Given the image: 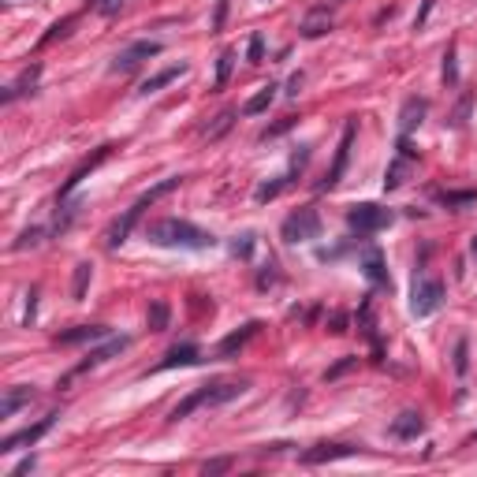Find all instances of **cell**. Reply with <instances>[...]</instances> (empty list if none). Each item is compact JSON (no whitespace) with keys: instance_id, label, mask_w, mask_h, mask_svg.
Segmentation results:
<instances>
[{"instance_id":"21","label":"cell","mask_w":477,"mask_h":477,"mask_svg":"<svg viewBox=\"0 0 477 477\" xmlns=\"http://www.w3.org/2000/svg\"><path fill=\"white\" fill-rule=\"evenodd\" d=\"M328 30H332V12H328V8H313V12L302 19L298 34H302V37H310V42H313V37H324Z\"/></svg>"},{"instance_id":"24","label":"cell","mask_w":477,"mask_h":477,"mask_svg":"<svg viewBox=\"0 0 477 477\" xmlns=\"http://www.w3.org/2000/svg\"><path fill=\"white\" fill-rule=\"evenodd\" d=\"M89 280H94V265H89V261L75 265V276H71V298H75V302H83V298H86Z\"/></svg>"},{"instance_id":"15","label":"cell","mask_w":477,"mask_h":477,"mask_svg":"<svg viewBox=\"0 0 477 477\" xmlns=\"http://www.w3.org/2000/svg\"><path fill=\"white\" fill-rule=\"evenodd\" d=\"M108 153H112V146H101V149H97V153H94V157H89V161H83V164H78V168H75V172H71V175H67V179H64V187H60V202H64V198H67V194H71V191H75V187H78V183H83V179H86L89 172H94V168H97V164H101V161H108Z\"/></svg>"},{"instance_id":"36","label":"cell","mask_w":477,"mask_h":477,"mask_svg":"<svg viewBox=\"0 0 477 477\" xmlns=\"http://www.w3.org/2000/svg\"><path fill=\"white\" fill-rule=\"evenodd\" d=\"M227 250H232V257H250V250H254V235H250V232H246V235H235Z\"/></svg>"},{"instance_id":"49","label":"cell","mask_w":477,"mask_h":477,"mask_svg":"<svg viewBox=\"0 0 477 477\" xmlns=\"http://www.w3.org/2000/svg\"><path fill=\"white\" fill-rule=\"evenodd\" d=\"M30 470H34V455H30V459H23V462H19V466H15V470L8 474V477H23V474H30Z\"/></svg>"},{"instance_id":"45","label":"cell","mask_w":477,"mask_h":477,"mask_svg":"<svg viewBox=\"0 0 477 477\" xmlns=\"http://www.w3.org/2000/svg\"><path fill=\"white\" fill-rule=\"evenodd\" d=\"M328 332H332V336H343V332H347V313H332V317H328Z\"/></svg>"},{"instance_id":"23","label":"cell","mask_w":477,"mask_h":477,"mask_svg":"<svg viewBox=\"0 0 477 477\" xmlns=\"http://www.w3.org/2000/svg\"><path fill=\"white\" fill-rule=\"evenodd\" d=\"M276 89H280V86H276V83H268V86H261V89H257V94L250 97V101L243 105V116H261V112H268V105L276 101Z\"/></svg>"},{"instance_id":"6","label":"cell","mask_w":477,"mask_h":477,"mask_svg":"<svg viewBox=\"0 0 477 477\" xmlns=\"http://www.w3.org/2000/svg\"><path fill=\"white\" fill-rule=\"evenodd\" d=\"M354 131H358V119H347V123H343V138H340V149H336V161H332V168H328V172H324V179H321V183H317V191H332V187L343 179V172H347V161H351Z\"/></svg>"},{"instance_id":"44","label":"cell","mask_w":477,"mask_h":477,"mask_svg":"<svg viewBox=\"0 0 477 477\" xmlns=\"http://www.w3.org/2000/svg\"><path fill=\"white\" fill-rule=\"evenodd\" d=\"M306 161H310V146H298L295 153H291V168H295V172H302Z\"/></svg>"},{"instance_id":"14","label":"cell","mask_w":477,"mask_h":477,"mask_svg":"<svg viewBox=\"0 0 477 477\" xmlns=\"http://www.w3.org/2000/svg\"><path fill=\"white\" fill-rule=\"evenodd\" d=\"M37 78H42V64H30V67H26V71L15 78L12 86H4V89H0V105H12L19 94H34Z\"/></svg>"},{"instance_id":"8","label":"cell","mask_w":477,"mask_h":477,"mask_svg":"<svg viewBox=\"0 0 477 477\" xmlns=\"http://www.w3.org/2000/svg\"><path fill=\"white\" fill-rule=\"evenodd\" d=\"M161 42H135V45H127L123 53H119L112 60V71H135L142 60H153V56H161Z\"/></svg>"},{"instance_id":"22","label":"cell","mask_w":477,"mask_h":477,"mask_svg":"<svg viewBox=\"0 0 477 477\" xmlns=\"http://www.w3.org/2000/svg\"><path fill=\"white\" fill-rule=\"evenodd\" d=\"M179 75H187V64H172V67H164V71H157V75H149L142 86H138V94H157V89H164L168 83H175Z\"/></svg>"},{"instance_id":"10","label":"cell","mask_w":477,"mask_h":477,"mask_svg":"<svg viewBox=\"0 0 477 477\" xmlns=\"http://www.w3.org/2000/svg\"><path fill=\"white\" fill-rule=\"evenodd\" d=\"M127 343H131V340H127V336H119V340H105L101 347H94V351L86 354V362H78V365H75V373H71V376H78V373H86V370H94V365H101V362H108V358H116L119 351H127ZM71 376H64V384L71 381Z\"/></svg>"},{"instance_id":"19","label":"cell","mask_w":477,"mask_h":477,"mask_svg":"<svg viewBox=\"0 0 477 477\" xmlns=\"http://www.w3.org/2000/svg\"><path fill=\"white\" fill-rule=\"evenodd\" d=\"M37 399V392L34 388H8L4 392V399H0V417H15L23 406H30Z\"/></svg>"},{"instance_id":"48","label":"cell","mask_w":477,"mask_h":477,"mask_svg":"<svg viewBox=\"0 0 477 477\" xmlns=\"http://www.w3.org/2000/svg\"><path fill=\"white\" fill-rule=\"evenodd\" d=\"M433 4H436V0H422V12H417V19H414V26H417V30L425 26V19H429V12H433Z\"/></svg>"},{"instance_id":"51","label":"cell","mask_w":477,"mask_h":477,"mask_svg":"<svg viewBox=\"0 0 477 477\" xmlns=\"http://www.w3.org/2000/svg\"><path fill=\"white\" fill-rule=\"evenodd\" d=\"M474 254H477V235H474Z\"/></svg>"},{"instance_id":"50","label":"cell","mask_w":477,"mask_h":477,"mask_svg":"<svg viewBox=\"0 0 477 477\" xmlns=\"http://www.w3.org/2000/svg\"><path fill=\"white\" fill-rule=\"evenodd\" d=\"M298 86H302V71L291 75V83H287V97H298Z\"/></svg>"},{"instance_id":"16","label":"cell","mask_w":477,"mask_h":477,"mask_svg":"<svg viewBox=\"0 0 477 477\" xmlns=\"http://www.w3.org/2000/svg\"><path fill=\"white\" fill-rule=\"evenodd\" d=\"M425 112H429V101L425 97H406L403 101V112H399V135H410L422 127Z\"/></svg>"},{"instance_id":"1","label":"cell","mask_w":477,"mask_h":477,"mask_svg":"<svg viewBox=\"0 0 477 477\" xmlns=\"http://www.w3.org/2000/svg\"><path fill=\"white\" fill-rule=\"evenodd\" d=\"M146 238L153 246H183V250H213L216 235L202 232L191 220H179V216H164V220H153L146 227Z\"/></svg>"},{"instance_id":"31","label":"cell","mask_w":477,"mask_h":477,"mask_svg":"<svg viewBox=\"0 0 477 477\" xmlns=\"http://www.w3.org/2000/svg\"><path fill=\"white\" fill-rule=\"evenodd\" d=\"M232 71H235V53H220V60H216V89L227 86Z\"/></svg>"},{"instance_id":"17","label":"cell","mask_w":477,"mask_h":477,"mask_svg":"<svg viewBox=\"0 0 477 477\" xmlns=\"http://www.w3.org/2000/svg\"><path fill=\"white\" fill-rule=\"evenodd\" d=\"M395 436V440H417V436L425 433V417L417 414V410H403L399 417L392 422V429H388Z\"/></svg>"},{"instance_id":"52","label":"cell","mask_w":477,"mask_h":477,"mask_svg":"<svg viewBox=\"0 0 477 477\" xmlns=\"http://www.w3.org/2000/svg\"><path fill=\"white\" fill-rule=\"evenodd\" d=\"M474 440H477V433H474Z\"/></svg>"},{"instance_id":"39","label":"cell","mask_w":477,"mask_h":477,"mask_svg":"<svg viewBox=\"0 0 477 477\" xmlns=\"http://www.w3.org/2000/svg\"><path fill=\"white\" fill-rule=\"evenodd\" d=\"M246 60H250V64H261V60H265V37H261V34H254V37H250V49H246Z\"/></svg>"},{"instance_id":"29","label":"cell","mask_w":477,"mask_h":477,"mask_svg":"<svg viewBox=\"0 0 477 477\" xmlns=\"http://www.w3.org/2000/svg\"><path fill=\"white\" fill-rule=\"evenodd\" d=\"M440 198V205L447 209H462V205H474L477 202V191H444V194H436Z\"/></svg>"},{"instance_id":"12","label":"cell","mask_w":477,"mask_h":477,"mask_svg":"<svg viewBox=\"0 0 477 477\" xmlns=\"http://www.w3.org/2000/svg\"><path fill=\"white\" fill-rule=\"evenodd\" d=\"M94 340H108L105 324H78V328H67V332H56L60 347H78V343H94Z\"/></svg>"},{"instance_id":"34","label":"cell","mask_w":477,"mask_h":477,"mask_svg":"<svg viewBox=\"0 0 477 477\" xmlns=\"http://www.w3.org/2000/svg\"><path fill=\"white\" fill-rule=\"evenodd\" d=\"M466 370H470V343L459 340V343H455V373L466 376Z\"/></svg>"},{"instance_id":"40","label":"cell","mask_w":477,"mask_h":477,"mask_svg":"<svg viewBox=\"0 0 477 477\" xmlns=\"http://www.w3.org/2000/svg\"><path fill=\"white\" fill-rule=\"evenodd\" d=\"M34 317H37V287H30V291H26V313H23V324L30 328V324H34Z\"/></svg>"},{"instance_id":"43","label":"cell","mask_w":477,"mask_h":477,"mask_svg":"<svg viewBox=\"0 0 477 477\" xmlns=\"http://www.w3.org/2000/svg\"><path fill=\"white\" fill-rule=\"evenodd\" d=\"M119 8H123V0H97V12H101L105 19L119 15Z\"/></svg>"},{"instance_id":"28","label":"cell","mask_w":477,"mask_h":477,"mask_svg":"<svg viewBox=\"0 0 477 477\" xmlns=\"http://www.w3.org/2000/svg\"><path fill=\"white\" fill-rule=\"evenodd\" d=\"M470 108H474V89H462V97H459V105H455V112L447 123L459 131V127H466V119H470Z\"/></svg>"},{"instance_id":"26","label":"cell","mask_w":477,"mask_h":477,"mask_svg":"<svg viewBox=\"0 0 477 477\" xmlns=\"http://www.w3.org/2000/svg\"><path fill=\"white\" fill-rule=\"evenodd\" d=\"M235 116H238L235 108H224V112H220V116L213 119V127H205V138H209V142H220V138H224L227 131H232Z\"/></svg>"},{"instance_id":"11","label":"cell","mask_w":477,"mask_h":477,"mask_svg":"<svg viewBox=\"0 0 477 477\" xmlns=\"http://www.w3.org/2000/svg\"><path fill=\"white\" fill-rule=\"evenodd\" d=\"M243 392H246V381H224V384H205L198 395H202V406H224L238 399Z\"/></svg>"},{"instance_id":"2","label":"cell","mask_w":477,"mask_h":477,"mask_svg":"<svg viewBox=\"0 0 477 477\" xmlns=\"http://www.w3.org/2000/svg\"><path fill=\"white\" fill-rule=\"evenodd\" d=\"M395 220L392 209L376 205V202H362V205H351L347 209V227L358 235H373V232H384L388 224Z\"/></svg>"},{"instance_id":"46","label":"cell","mask_w":477,"mask_h":477,"mask_svg":"<svg viewBox=\"0 0 477 477\" xmlns=\"http://www.w3.org/2000/svg\"><path fill=\"white\" fill-rule=\"evenodd\" d=\"M227 19V0H216V12H213V30H220Z\"/></svg>"},{"instance_id":"18","label":"cell","mask_w":477,"mask_h":477,"mask_svg":"<svg viewBox=\"0 0 477 477\" xmlns=\"http://www.w3.org/2000/svg\"><path fill=\"white\" fill-rule=\"evenodd\" d=\"M362 272L370 276L376 287H388V268H384L381 246H365V250H362Z\"/></svg>"},{"instance_id":"32","label":"cell","mask_w":477,"mask_h":477,"mask_svg":"<svg viewBox=\"0 0 477 477\" xmlns=\"http://www.w3.org/2000/svg\"><path fill=\"white\" fill-rule=\"evenodd\" d=\"M351 370H358V358L347 354V358H340L336 365H328V370H324V381H340V376H347Z\"/></svg>"},{"instance_id":"30","label":"cell","mask_w":477,"mask_h":477,"mask_svg":"<svg viewBox=\"0 0 477 477\" xmlns=\"http://www.w3.org/2000/svg\"><path fill=\"white\" fill-rule=\"evenodd\" d=\"M287 183H291V175H280V179H272V183H261V187L254 191V198H257V202H272V198L280 194Z\"/></svg>"},{"instance_id":"13","label":"cell","mask_w":477,"mask_h":477,"mask_svg":"<svg viewBox=\"0 0 477 477\" xmlns=\"http://www.w3.org/2000/svg\"><path fill=\"white\" fill-rule=\"evenodd\" d=\"M257 328H261V321H246L238 332H227L224 340H220V347H216V354H220V358H235V354L257 336Z\"/></svg>"},{"instance_id":"35","label":"cell","mask_w":477,"mask_h":477,"mask_svg":"<svg viewBox=\"0 0 477 477\" xmlns=\"http://www.w3.org/2000/svg\"><path fill=\"white\" fill-rule=\"evenodd\" d=\"M71 26H75V15H67V19H60V23H53V26H49V34L42 37V45H53L56 37H64Z\"/></svg>"},{"instance_id":"4","label":"cell","mask_w":477,"mask_h":477,"mask_svg":"<svg viewBox=\"0 0 477 477\" xmlns=\"http://www.w3.org/2000/svg\"><path fill=\"white\" fill-rule=\"evenodd\" d=\"M440 306H444V280H436V276L414 280V295H410V313L414 317H433Z\"/></svg>"},{"instance_id":"7","label":"cell","mask_w":477,"mask_h":477,"mask_svg":"<svg viewBox=\"0 0 477 477\" xmlns=\"http://www.w3.org/2000/svg\"><path fill=\"white\" fill-rule=\"evenodd\" d=\"M53 425H56V414H49V417H42L37 425H26V429H19V433H12V436H4V440H0V451H19V447H34L49 429H53Z\"/></svg>"},{"instance_id":"42","label":"cell","mask_w":477,"mask_h":477,"mask_svg":"<svg viewBox=\"0 0 477 477\" xmlns=\"http://www.w3.org/2000/svg\"><path fill=\"white\" fill-rule=\"evenodd\" d=\"M224 470H232V459H209V462L202 466V474H205V477H213V474H224Z\"/></svg>"},{"instance_id":"47","label":"cell","mask_w":477,"mask_h":477,"mask_svg":"<svg viewBox=\"0 0 477 477\" xmlns=\"http://www.w3.org/2000/svg\"><path fill=\"white\" fill-rule=\"evenodd\" d=\"M399 157H406V161H417V149H410V138L399 135Z\"/></svg>"},{"instance_id":"9","label":"cell","mask_w":477,"mask_h":477,"mask_svg":"<svg viewBox=\"0 0 477 477\" xmlns=\"http://www.w3.org/2000/svg\"><path fill=\"white\" fill-rule=\"evenodd\" d=\"M362 447L358 444H317L310 451H302V462L306 466H321V462H336V459H351Z\"/></svg>"},{"instance_id":"20","label":"cell","mask_w":477,"mask_h":477,"mask_svg":"<svg viewBox=\"0 0 477 477\" xmlns=\"http://www.w3.org/2000/svg\"><path fill=\"white\" fill-rule=\"evenodd\" d=\"M198 362H202V351H198L194 343H175L172 351L161 358L157 370H175V365H198Z\"/></svg>"},{"instance_id":"38","label":"cell","mask_w":477,"mask_h":477,"mask_svg":"<svg viewBox=\"0 0 477 477\" xmlns=\"http://www.w3.org/2000/svg\"><path fill=\"white\" fill-rule=\"evenodd\" d=\"M295 123H298V116H284L280 123H272V127H268V131H261V142H268V138H280L284 131H291Z\"/></svg>"},{"instance_id":"33","label":"cell","mask_w":477,"mask_h":477,"mask_svg":"<svg viewBox=\"0 0 477 477\" xmlns=\"http://www.w3.org/2000/svg\"><path fill=\"white\" fill-rule=\"evenodd\" d=\"M444 83H447V86H459V67H455V45H447V53H444Z\"/></svg>"},{"instance_id":"5","label":"cell","mask_w":477,"mask_h":477,"mask_svg":"<svg viewBox=\"0 0 477 477\" xmlns=\"http://www.w3.org/2000/svg\"><path fill=\"white\" fill-rule=\"evenodd\" d=\"M149 205H153V202H149V198L142 194V198H138V202H135L131 209H127L123 216H119V220H112V227H108V232H105V246H108V250H119V246H123L127 238H131L135 224L142 220V213H146Z\"/></svg>"},{"instance_id":"27","label":"cell","mask_w":477,"mask_h":477,"mask_svg":"<svg viewBox=\"0 0 477 477\" xmlns=\"http://www.w3.org/2000/svg\"><path fill=\"white\" fill-rule=\"evenodd\" d=\"M406 168H410V161H406V157H395V161L388 164V172H384V191H395V187L406 183Z\"/></svg>"},{"instance_id":"3","label":"cell","mask_w":477,"mask_h":477,"mask_svg":"<svg viewBox=\"0 0 477 477\" xmlns=\"http://www.w3.org/2000/svg\"><path fill=\"white\" fill-rule=\"evenodd\" d=\"M280 235H284V243H310V238L321 235V213L310 209V205H306V209H295V213L284 220Z\"/></svg>"},{"instance_id":"41","label":"cell","mask_w":477,"mask_h":477,"mask_svg":"<svg viewBox=\"0 0 477 477\" xmlns=\"http://www.w3.org/2000/svg\"><path fill=\"white\" fill-rule=\"evenodd\" d=\"M276 280H280V272H276V265H265L261 272H257V287H261V291H265V287H272Z\"/></svg>"},{"instance_id":"37","label":"cell","mask_w":477,"mask_h":477,"mask_svg":"<svg viewBox=\"0 0 477 477\" xmlns=\"http://www.w3.org/2000/svg\"><path fill=\"white\" fill-rule=\"evenodd\" d=\"M42 235H45V227H26V232L15 238V250H30V246H37Z\"/></svg>"},{"instance_id":"25","label":"cell","mask_w":477,"mask_h":477,"mask_svg":"<svg viewBox=\"0 0 477 477\" xmlns=\"http://www.w3.org/2000/svg\"><path fill=\"white\" fill-rule=\"evenodd\" d=\"M168 321H172V306H168L164 298L149 302V332H164Z\"/></svg>"}]
</instances>
